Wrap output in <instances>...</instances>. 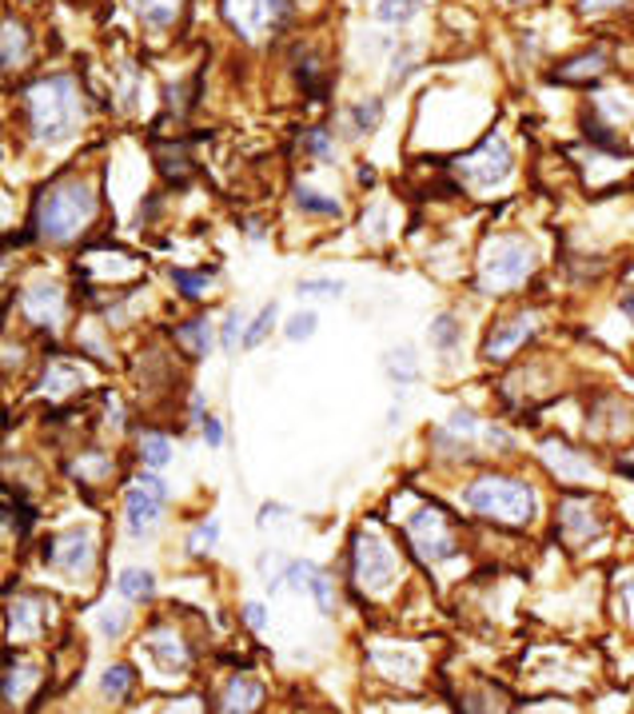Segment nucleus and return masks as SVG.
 I'll use <instances>...</instances> for the list:
<instances>
[{"instance_id": "obj_26", "label": "nucleus", "mask_w": 634, "mask_h": 714, "mask_svg": "<svg viewBox=\"0 0 634 714\" xmlns=\"http://www.w3.org/2000/svg\"><path fill=\"white\" fill-rule=\"evenodd\" d=\"M84 384V372H77V367H65V363H56L53 372L44 375V392H53V396H60V392H68V387H80Z\"/></svg>"}, {"instance_id": "obj_24", "label": "nucleus", "mask_w": 634, "mask_h": 714, "mask_svg": "<svg viewBox=\"0 0 634 714\" xmlns=\"http://www.w3.org/2000/svg\"><path fill=\"white\" fill-rule=\"evenodd\" d=\"M132 679H136V675H132L128 667H109L104 670V679H100V691L109 694L112 703H121V699H128Z\"/></svg>"}, {"instance_id": "obj_23", "label": "nucleus", "mask_w": 634, "mask_h": 714, "mask_svg": "<svg viewBox=\"0 0 634 714\" xmlns=\"http://www.w3.org/2000/svg\"><path fill=\"white\" fill-rule=\"evenodd\" d=\"M121 591L128 594V599H136V603H144V599H152V591H156L152 571H140V567H128V571L121 575Z\"/></svg>"}, {"instance_id": "obj_37", "label": "nucleus", "mask_w": 634, "mask_h": 714, "mask_svg": "<svg viewBox=\"0 0 634 714\" xmlns=\"http://www.w3.org/2000/svg\"><path fill=\"white\" fill-rule=\"evenodd\" d=\"M219 539V523H204V528L192 535V551H212Z\"/></svg>"}, {"instance_id": "obj_42", "label": "nucleus", "mask_w": 634, "mask_h": 714, "mask_svg": "<svg viewBox=\"0 0 634 714\" xmlns=\"http://www.w3.org/2000/svg\"><path fill=\"white\" fill-rule=\"evenodd\" d=\"M248 623H252V626H263V607H260V603L248 607Z\"/></svg>"}, {"instance_id": "obj_4", "label": "nucleus", "mask_w": 634, "mask_h": 714, "mask_svg": "<svg viewBox=\"0 0 634 714\" xmlns=\"http://www.w3.org/2000/svg\"><path fill=\"white\" fill-rule=\"evenodd\" d=\"M395 555L375 531H360L355 535V579L367 594H387L395 587Z\"/></svg>"}, {"instance_id": "obj_14", "label": "nucleus", "mask_w": 634, "mask_h": 714, "mask_svg": "<svg viewBox=\"0 0 634 714\" xmlns=\"http://www.w3.org/2000/svg\"><path fill=\"white\" fill-rule=\"evenodd\" d=\"M148 655L160 662V670H165V675H180V670L188 667V650H184V643L172 635V631H160V635L148 643Z\"/></svg>"}, {"instance_id": "obj_1", "label": "nucleus", "mask_w": 634, "mask_h": 714, "mask_svg": "<svg viewBox=\"0 0 634 714\" xmlns=\"http://www.w3.org/2000/svg\"><path fill=\"white\" fill-rule=\"evenodd\" d=\"M33 133L44 144H65L80 128V92L72 77H48L29 92Z\"/></svg>"}, {"instance_id": "obj_43", "label": "nucleus", "mask_w": 634, "mask_h": 714, "mask_svg": "<svg viewBox=\"0 0 634 714\" xmlns=\"http://www.w3.org/2000/svg\"><path fill=\"white\" fill-rule=\"evenodd\" d=\"M587 9H614V4H623V0H582Z\"/></svg>"}, {"instance_id": "obj_39", "label": "nucleus", "mask_w": 634, "mask_h": 714, "mask_svg": "<svg viewBox=\"0 0 634 714\" xmlns=\"http://www.w3.org/2000/svg\"><path fill=\"white\" fill-rule=\"evenodd\" d=\"M304 148H307V152L328 156V133H319V128H312V133L304 136Z\"/></svg>"}, {"instance_id": "obj_17", "label": "nucleus", "mask_w": 634, "mask_h": 714, "mask_svg": "<svg viewBox=\"0 0 634 714\" xmlns=\"http://www.w3.org/2000/svg\"><path fill=\"white\" fill-rule=\"evenodd\" d=\"M543 455H547V463L555 467L563 479H591L595 467L587 460H579L570 447H563V443H543Z\"/></svg>"}, {"instance_id": "obj_6", "label": "nucleus", "mask_w": 634, "mask_h": 714, "mask_svg": "<svg viewBox=\"0 0 634 714\" xmlns=\"http://www.w3.org/2000/svg\"><path fill=\"white\" fill-rule=\"evenodd\" d=\"M460 177L467 180L475 192H491L511 177V148H507L503 136H491L483 144L479 152H471L460 165Z\"/></svg>"}, {"instance_id": "obj_33", "label": "nucleus", "mask_w": 634, "mask_h": 714, "mask_svg": "<svg viewBox=\"0 0 634 714\" xmlns=\"http://www.w3.org/2000/svg\"><path fill=\"white\" fill-rule=\"evenodd\" d=\"M312 336H316V316H312V311L292 316V324H287V340H312Z\"/></svg>"}, {"instance_id": "obj_3", "label": "nucleus", "mask_w": 634, "mask_h": 714, "mask_svg": "<svg viewBox=\"0 0 634 714\" xmlns=\"http://www.w3.org/2000/svg\"><path fill=\"white\" fill-rule=\"evenodd\" d=\"M467 503L471 511H479L483 519H495V523H511V528H519V523H531V515H535V491L527 484H519V479H495V475H487V479H479V484L467 491Z\"/></svg>"}, {"instance_id": "obj_34", "label": "nucleus", "mask_w": 634, "mask_h": 714, "mask_svg": "<svg viewBox=\"0 0 634 714\" xmlns=\"http://www.w3.org/2000/svg\"><path fill=\"white\" fill-rule=\"evenodd\" d=\"M275 324V304L272 308H263L260 316H256V324L252 328H248V336H244V343H248V348H256V343L263 340V336H268V328H272Z\"/></svg>"}, {"instance_id": "obj_7", "label": "nucleus", "mask_w": 634, "mask_h": 714, "mask_svg": "<svg viewBox=\"0 0 634 714\" xmlns=\"http://www.w3.org/2000/svg\"><path fill=\"white\" fill-rule=\"evenodd\" d=\"M531 272V248L519 240H499L483 260V287H514Z\"/></svg>"}, {"instance_id": "obj_2", "label": "nucleus", "mask_w": 634, "mask_h": 714, "mask_svg": "<svg viewBox=\"0 0 634 714\" xmlns=\"http://www.w3.org/2000/svg\"><path fill=\"white\" fill-rule=\"evenodd\" d=\"M92 216H97V196L84 184H60L41 200L36 228H41V236L60 243L72 240L84 224H92Z\"/></svg>"}, {"instance_id": "obj_40", "label": "nucleus", "mask_w": 634, "mask_h": 714, "mask_svg": "<svg viewBox=\"0 0 634 714\" xmlns=\"http://www.w3.org/2000/svg\"><path fill=\"white\" fill-rule=\"evenodd\" d=\"M204 440L212 443V447H219V443H224V428H219V419H204Z\"/></svg>"}, {"instance_id": "obj_13", "label": "nucleus", "mask_w": 634, "mask_h": 714, "mask_svg": "<svg viewBox=\"0 0 634 714\" xmlns=\"http://www.w3.org/2000/svg\"><path fill=\"white\" fill-rule=\"evenodd\" d=\"M531 331H535V319H531V316L507 319V324H499V328L487 336V343H483V355H487V360H503V355L511 352V348H519Z\"/></svg>"}, {"instance_id": "obj_10", "label": "nucleus", "mask_w": 634, "mask_h": 714, "mask_svg": "<svg viewBox=\"0 0 634 714\" xmlns=\"http://www.w3.org/2000/svg\"><path fill=\"white\" fill-rule=\"evenodd\" d=\"M165 495L168 487L160 484V479H140V487L136 491H128V531L132 535H144V531H152L156 523H160V511H165Z\"/></svg>"}, {"instance_id": "obj_44", "label": "nucleus", "mask_w": 634, "mask_h": 714, "mask_svg": "<svg viewBox=\"0 0 634 714\" xmlns=\"http://www.w3.org/2000/svg\"><path fill=\"white\" fill-rule=\"evenodd\" d=\"M4 216H9V208H4V196H0V224H4Z\"/></svg>"}, {"instance_id": "obj_5", "label": "nucleus", "mask_w": 634, "mask_h": 714, "mask_svg": "<svg viewBox=\"0 0 634 714\" xmlns=\"http://www.w3.org/2000/svg\"><path fill=\"white\" fill-rule=\"evenodd\" d=\"M407 535H411V543H416V551L427 563H443L460 555L455 531L448 528L443 511H435V507H419L416 515H411V523H407Z\"/></svg>"}, {"instance_id": "obj_11", "label": "nucleus", "mask_w": 634, "mask_h": 714, "mask_svg": "<svg viewBox=\"0 0 634 714\" xmlns=\"http://www.w3.org/2000/svg\"><path fill=\"white\" fill-rule=\"evenodd\" d=\"M44 623H48V607H44L41 599H33V594H16V599L9 603L12 643H29V638H36L44 631Z\"/></svg>"}, {"instance_id": "obj_20", "label": "nucleus", "mask_w": 634, "mask_h": 714, "mask_svg": "<svg viewBox=\"0 0 634 714\" xmlns=\"http://www.w3.org/2000/svg\"><path fill=\"white\" fill-rule=\"evenodd\" d=\"M375 659V667L380 670H387V679H404V682H411L416 679V670H419V655H395V650H375L372 655Z\"/></svg>"}, {"instance_id": "obj_21", "label": "nucleus", "mask_w": 634, "mask_h": 714, "mask_svg": "<svg viewBox=\"0 0 634 714\" xmlns=\"http://www.w3.org/2000/svg\"><path fill=\"white\" fill-rule=\"evenodd\" d=\"M427 0H380V9H375V16H380L383 24H407L416 21L419 12H423Z\"/></svg>"}, {"instance_id": "obj_9", "label": "nucleus", "mask_w": 634, "mask_h": 714, "mask_svg": "<svg viewBox=\"0 0 634 714\" xmlns=\"http://www.w3.org/2000/svg\"><path fill=\"white\" fill-rule=\"evenodd\" d=\"M44 559L53 563L56 571L80 575L92 567V531L88 528H68L44 547Z\"/></svg>"}, {"instance_id": "obj_19", "label": "nucleus", "mask_w": 634, "mask_h": 714, "mask_svg": "<svg viewBox=\"0 0 634 714\" xmlns=\"http://www.w3.org/2000/svg\"><path fill=\"white\" fill-rule=\"evenodd\" d=\"M180 4L184 0H132V9L148 29H168V24L180 16Z\"/></svg>"}, {"instance_id": "obj_38", "label": "nucleus", "mask_w": 634, "mask_h": 714, "mask_svg": "<svg viewBox=\"0 0 634 714\" xmlns=\"http://www.w3.org/2000/svg\"><path fill=\"white\" fill-rule=\"evenodd\" d=\"M455 336H460L455 319H451V316L439 319V324H435V343H439V348H451V343H455Z\"/></svg>"}, {"instance_id": "obj_32", "label": "nucleus", "mask_w": 634, "mask_h": 714, "mask_svg": "<svg viewBox=\"0 0 634 714\" xmlns=\"http://www.w3.org/2000/svg\"><path fill=\"white\" fill-rule=\"evenodd\" d=\"M124 626H128V615H124L121 607H104V611H100V631L109 638L124 635Z\"/></svg>"}, {"instance_id": "obj_36", "label": "nucleus", "mask_w": 634, "mask_h": 714, "mask_svg": "<svg viewBox=\"0 0 634 714\" xmlns=\"http://www.w3.org/2000/svg\"><path fill=\"white\" fill-rule=\"evenodd\" d=\"M176 284L184 287L188 296H204V287H208V275H196V272H176Z\"/></svg>"}, {"instance_id": "obj_22", "label": "nucleus", "mask_w": 634, "mask_h": 714, "mask_svg": "<svg viewBox=\"0 0 634 714\" xmlns=\"http://www.w3.org/2000/svg\"><path fill=\"white\" fill-rule=\"evenodd\" d=\"M563 528H567V535L575 539V543H579V539L599 535V523H595L591 511H587V507H579V503L567 507V515H563Z\"/></svg>"}, {"instance_id": "obj_35", "label": "nucleus", "mask_w": 634, "mask_h": 714, "mask_svg": "<svg viewBox=\"0 0 634 714\" xmlns=\"http://www.w3.org/2000/svg\"><path fill=\"white\" fill-rule=\"evenodd\" d=\"M299 292H307V296H339L343 292V284L339 280H307V284H299Z\"/></svg>"}, {"instance_id": "obj_31", "label": "nucleus", "mask_w": 634, "mask_h": 714, "mask_svg": "<svg viewBox=\"0 0 634 714\" xmlns=\"http://www.w3.org/2000/svg\"><path fill=\"white\" fill-rule=\"evenodd\" d=\"M380 116H383L380 100H372V104H360V109L351 112V121H355V128H360V133H372L375 124H380Z\"/></svg>"}, {"instance_id": "obj_28", "label": "nucleus", "mask_w": 634, "mask_h": 714, "mask_svg": "<svg viewBox=\"0 0 634 714\" xmlns=\"http://www.w3.org/2000/svg\"><path fill=\"white\" fill-rule=\"evenodd\" d=\"M296 204L304 212H324V216H339L336 200H324V192H312V188H296Z\"/></svg>"}, {"instance_id": "obj_12", "label": "nucleus", "mask_w": 634, "mask_h": 714, "mask_svg": "<svg viewBox=\"0 0 634 714\" xmlns=\"http://www.w3.org/2000/svg\"><path fill=\"white\" fill-rule=\"evenodd\" d=\"M24 311L33 324H44V328H56L60 316H65V296L56 284H33L24 292Z\"/></svg>"}, {"instance_id": "obj_15", "label": "nucleus", "mask_w": 634, "mask_h": 714, "mask_svg": "<svg viewBox=\"0 0 634 714\" xmlns=\"http://www.w3.org/2000/svg\"><path fill=\"white\" fill-rule=\"evenodd\" d=\"M287 579L296 582V587H307V591L316 594L319 611L328 615V611H331V582H328V575L319 571V567H312V563H292V567H287Z\"/></svg>"}, {"instance_id": "obj_30", "label": "nucleus", "mask_w": 634, "mask_h": 714, "mask_svg": "<svg viewBox=\"0 0 634 714\" xmlns=\"http://www.w3.org/2000/svg\"><path fill=\"white\" fill-rule=\"evenodd\" d=\"M168 460H172V443L160 440V435H148V440H144V463H148V467H165Z\"/></svg>"}, {"instance_id": "obj_8", "label": "nucleus", "mask_w": 634, "mask_h": 714, "mask_svg": "<svg viewBox=\"0 0 634 714\" xmlns=\"http://www.w3.org/2000/svg\"><path fill=\"white\" fill-rule=\"evenodd\" d=\"M224 9H228V21L240 29V36L263 41L268 29L284 21L287 0H224Z\"/></svg>"}, {"instance_id": "obj_25", "label": "nucleus", "mask_w": 634, "mask_h": 714, "mask_svg": "<svg viewBox=\"0 0 634 714\" xmlns=\"http://www.w3.org/2000/svg\"><path fill=\"white\" fill-rule=\"evenodd\" d=\"M176 340L184 343L192 355H204V352H208V343H212V331H208V324H204V319H192V324H184V328L176 331Z\"/></svg>"}, {"instance_id": "obj_29", "label": "nucleus", "mask_w": 634, "mask_h": 714, "mask_svg": "<svg viewBox=\"0 0 634 714\" xmlns=\"http://www.w3.org/2000/svg\"><path fill=\"white\" fill-rule=\"evenodd\" d=\"M36 682V667H21V670H9V679H4V694L9 699H24V691Z\"/></svg>"}, {"instance_id": "obj_18", "label": "nucleus", "mask_w": 634, "mask_h": 714, "mask_svg": "<svg viewBox=\"0 0 634 714\" xmlns=\"http://www.w3.org/2000/svg\"><path fill=\"white\" fill-rule=\"evenodd\" d=\"M263 699V687L252 679H231L224 691V714H252Z\"/></svg>"}, {"instance_id": "obj_27", "label": "nucleus", "mask_w": 634, "mask_h": 714, "mask_svg": "<svg viewBox=\"0 0 634 714\" xmlns=\"http://www.w3.org/2000/svg\"><path fill=\"white\" fill-rule=\"evenodd\" d=\"M602 72V53H591V56H579V60H570L558 80H587V77H599Z\"/></svg>"}, {"instance_id": "obj_41", "label": "nucleus", "mask_w": 634, "mask_h": 714, "mask_svg": "<svg viewBox=\"0 0 634 714\" xmlns=\"http://www.w3.org/2000/svg\"><path fill=\"white\" fill-rule=\"evenodd\" d=\"M236 331H240V316L224 319V348H236Z\"/></svg>"}, {"instance_id": "obj_16", "label": "nucleus", "mask_w": 634, "mask_h": 714, "mask_svg": "<svg viewBox=\"0 0 634 714\" xmlns=\"http://www.w3.org/2000/svg\"><path fill=\"white\" fill-rule=\"evenodd\" d=\"M33 45H29V33H24V24L9 21L0 24V68H16L29 60Z\"/></svg>"}]
</instances>
